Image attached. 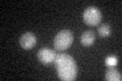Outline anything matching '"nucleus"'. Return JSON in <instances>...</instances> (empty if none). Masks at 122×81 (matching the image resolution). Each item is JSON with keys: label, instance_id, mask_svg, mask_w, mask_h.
<instances>
[{"label": "nucleus", "instance_id": "1", "mask_svg": "<svg viewBox=\"0 0 122 81\" xmlns=\"http://www.w3.org/2000/svg\"><path fill=\"white\" fill-rule=\"evenodd\" d=\"M58 77L61 80L71 81L77 75V67L74 60L68 54H58L54 59Z\"/></svg>", "mask_w": 122, "mask_h": 81}, {"label": "nucleus", "instance_id": "3", "mask_svg": "<svg viewBox=\"0 0 122 81\" xmlns=\"http://www.w3.org/2000/svg\"><path fill=\"white\" fill-rule=\"evenodd\" d=\"M102 13L97 7L90 6L83 12V21L90 26H97L101 22Z\"/></svg>", "mask_w": 122, "mask_h": 81}, {"label": "nucleus", "instance_id": "2", "mask_svg": "<svg viewBox=\"0 0 122 81\" xmlns=\"http://www.w3.org/2000/svg\"><path fill=\"white\" fill-rule=\"evenodd\" d=\"M73 42V36L70 30L63 29L56 34L54 38V48L57 51H65Z\"/></svg>", "mask_w": 122, "mask_h": 81}, {"label": "nucleus", "instance_id": "8", "mask_svg": "<svg viewBox=\"0 0 122 81\" xmlns=\"http://www.w3.org/2000/svg\"><path fill=\"white\" fill-rule=\"evenodd\" d=\"M98 33L101 37H108L111 33V29L108 24H102L101 26H99Z\"/></svg>", "mask_w": 122, "mask_h": 81}, {"label": "nucleus", "instance_id": "9", "mask_svg": "<svg viewBox=\"0 0 122 81\" xmlns=\"http://www.w3.org/2000/svg\"><path fill=\"white\" fill-rule=\"evenodd\" d=\"M117 62H118V60H117V58L115 56H108L105 59V64L107 65L108 67H115L116 65H117Z\"/></svg>", "mask_w": 122, "mask_h": 81}, {"label": "nucleus", "instance_id": "4", "mask_svg": "<svg viewBox=\"0 0 122 81\" xmlns=\"http://www.w3.org/2000/svg\"><path fill=\"white\" fill-rule=\"evenodd\" d=\"M55 57H56L55 52L49 48H41L39 52H38V59L44 65H49L52 62H54Z\"/></svg>", "mask_w": 122, "mask_h": 81}, {"label": "nucleus", "instance_id": "7", "mask_svg": "<svg viewBox=\"0 0 122 81\" xmlns=\"http://www.w3.org/2000/svg\"><path fill=\"white\" fill-rule=\"evenodd\" d=\"M95 38H96V37H95V33L93 32H91V30H87V32H85L81 37V43L83 45V46H91L94 44L95 42Z\"/></svg>", "mask_w": 122, "mask_h": 81}, {"label": "nucleus", "instance_id": "5", "mask_svg": "<svg viewBox=\"0 0 122 81\" xmlns=\"http://www.w3.org/2000/svg\"><path fill=\"white\" fill-rule=\"evenodd\" d=\"M37 43V38L32 33H25L20 38V45L22 49L30 50Z\"/></svg>", "mask_w": 122, "mask_h": 81}, {"label": "nucleus", "instance_id": "6", "mask_svg": "<svg viewBox=\"0 0 122 81\" xmlns=\"http://www.w3.org/2000/svg\"><path fill=\"white\" fill-rule=\"evenodd\" d=\"M106 80L108 81H120L121 80V73L116 70L114 67H109V69L106 72Z\"/></svg>", "mask_w": 122, "mask_h": 81}]
</instances>
